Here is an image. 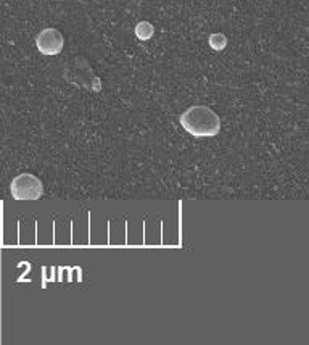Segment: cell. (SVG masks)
Segmentation results:
<instances>
[{"mask_svg": "<svg viewBox=\"0 0 309 345\" xmlns=\"http://www.w3.org/2000/svg\"><path fill=\"white\" fill-rule=\"evenodd\" d=\"M182 128L195 137H211L221 131V120L206 105H195L179 118Z\"/></svg>", "mask_w": 309, "mask_h": 345, "instance_id": "6da1fadb", "label": "cell"}, {"mask_svg": "<svg viewBox=\"0 0 309 345\" xmlns=\"http://www.w3.org/2000/svg\"><path fill=\"white\" fill-rule=\"evenodd\" d=\"M10 192L15 200H37L44 194V186L39 177L29 172H23L12 181Z\"/></svg>", "mask_w": 309, "mask_h": 345, "instance_id": "7a4b0ae2", "label": "cell"}, {"mask_svg": "<svg viewBox=\"0 0 309 345\" xmlns=\"http://www.w3.org/2000/svg\"><path fill=\"white\" fill-rule=\"evenodd\" d=\"M36 47L42 55H58L64 47V37L57 28H45L37 34Z\"/></svg>", "mask_w": 309, "mask_h": 345, "instance_id": "3957f363", "label": "cell"}, {"mask_svg": "<svg viewBox=\"0 0 309 345\" xmlns=\"http://www.w3.org/2000/svg\"><path fill=\"white\" fill-rule=\"evenodd\" d=\"M153 34H155V28L148 21H140V23L135 26V36H137L140 41H148L153 37Z\"/></svg>", "mask_w": 309, "mask_h": 345, "instance_id": "277c9868", "label": "cell"}, {"mask_svg": "<svg viewBox=\"0 0 309 345\" xmlns=\"http://www.w3.org/2000/svg\"><path fill=\"white\" fill-rule=\"evenodd\" d=\"M208 42H209V47L213 48V50L221 52V50H224L227 45V37L222 34V32H214V34L209 36Z\"/></svg>", "mask_w": 309, "mask_h": 345, "instance_id": "5b68a950", "label": "cell"}]
</instances>
